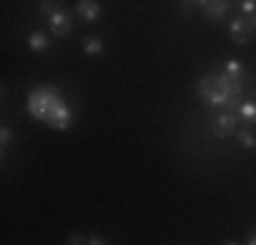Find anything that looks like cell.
Wrapping results in <instances>:
<instances>
[{"instance_id": "5", "label": "cell", "mask_w": 256, "mask_h": 245, "mask_svg": "<svg viewBox=\"0 0 256 245\" xmlns=\"http://www.w3.org/2000/svg\"><path fill=\"white\" fill-rule=\"evenodd\" d=\"M240 118H237V112H232V109H226V112H221L216 118V136L218 139H226V136H232V134L240 128Z\"/></svg>"}, {"instance_id": "6", "label": "cell", "mask_w": 256, "mask_h": 245, "mask_svg": "<svg viewBox=\"0 0 256 245\" xmlns=\"http://www.w3.org/2000/svg\"><path fill=\"white\" fill-rule=\"evenodd\" d=\"M232 6H234V0H210L207 6H202V16L210 22H221V20H226Z\"/></svg>"}, {"instance_id": "12", "label": "cell", "mask_w": 256, "mask_h": 245, "mask_svg": "<svg viewBox=\"0 0 256 245\" xmlns=\"http://www.w3.org/2000/svg\"><path fill=\"white\" fill-rule=\"evenodd\" d=\"M54 8H60L58 0H41V3H38V14H41V16H46V20L52 16V11H54Z\"/></svg>"}, {"instance_id": "10", "label": "cell", "mask_w": 256, "mask_h": 245, "mask_svg": "<svg viewBox=\"0 0 256 245\" xmlns=\"http://www.w3.org/2000/svg\"><path fill=\"white\" fill-rule=\"evenodd\" d=\"M28 46L33 49V52H50V38H46L41 30H33V33L28 36Z\"/></svg>"}, {"instance_id": "16", "label": "cell", "mask_w": 256, "mask_h": 245, "mask_svg": "<svg viewBox=\"0 0 256 245\" xmlns=\"http://www.w3.org/2000/svg\"><path fill=\"white\" fill-rule=\"evenodd\" d=\"M246 242H248V245H256V229H251V232L246 234Z\"/></svg>"}, {"instance_id": "7", "label": "cell", "mask_w": 256, "mask_h": 245, "mask_svg": "<svg viewBox=\"0 0 256 245\" xmlns=\"http://www.w3.org/2000/svg\"><path fill=\"white\" fill-rule=\"evenodd\" d=\"M237 118H240L246 126H256V101L254 98H242L240 104H237Z\"/></svg>"}, {"instance_id": "1", "label": "cell", "mask_w": 256, "mask_h": 245, "mask_svg": "<svg viewBox=\"0 0 256 245\" xmlns=\"http://www.w3.org/2000/svg\"><path fill=\"white\" fill-rule=\"evenodd\" d=\"M242 90H246V76H232V74H207L196 82V98L204 106H226L234 112L237 104L242 101Z\"/></svg>"}, {"instance_id": "9", "label": "cell", "mask_w": 256, "mask_h": 245, "mask_svg": "<svg viewBox=\"0 0 256 245\" xmlns=\"http://www.w3.org/2000/svg\"><path fill=\"white\" fill-rule=\"evenodd\" d=\"M82 52H88V54H93V58H98V54L106 52V44H104L98 36H84V38H82Z\"/></svg>"}, {"instance_id": "8", "label": "cell", "mask_w": 256, "mask_h": 245, "mask_svg": "<svg viewBox=\"0 0 256 245\" xmlns=\"http://www.w3.org/2000/svg\"><path fill=\"white\" fill-rule=\"evenodd\" d=\"M76 14L82 16V22H96L101 16V6L96 0H79L76 3Z\"/></svg>"}, {"instance_id": "3", "label": "cell", "mask_w": 256, "mask_h": 245, "mask_svg": "<svg viewBox=\"0 0 256 245\" xmlns=\"http://www.w3.org/2000/svg\"><path fill=\"white\" fill-rule=\"evenodd\" d=\"M229 33L240 46H246L251 41V36L256 33V28H254L251 16H234V20H229Z\"/></svg>"}, {"instance_id": "15", "label": "cell", "mask_w": 256, "mask_h": 245, "mask_svg": "<svg viewBox=\"0 0 256 245\" xmlns=\"http://www.w3.org/2000/svg\"><path fill=\"white\" fill-rule=\"evenodd\" d=\"M11 136H14V134H11V128H8V126L0 128V147H3V150L11 144Z\"/></svg>"}, {"instance_id": "17", "label": "cell", "mask_w": 256, "mask_h": 245, "mask_svg": "<svg viewBox=\"0 0 256 245\" xmlns=\"http://www.w3.org/2000/svg\"><path fill=\"white\" fill-rule=\"evenodd\" d=\"M188 3H194V6H199V8H202V6H207L210 0H188Z\"/></svg>"}, {"instance_id": "4", "label": "cell", "mask_w": 256, "mask_h": 245, "mask_svg": "<svg viewBox=\"0 0 256 245\" xmlns=\"http://www.w3.org/2000/svg\"><path fill=\"white\" fill-rule=\"evenodd\" d=\"M50 30L54 38H66V36H71V30H74V20H71V14L66 8H54L52 16H50Z\"/></svg>"}, {"instance_id": "11", "label": "cell", "mask_w": 256, "mask_h": 245, "mask_svg": "<svg viewBox=\"0 0 256 245\" xmlns=\"http://www.w3.org/2000/svg\"><path fill=\"white\" fill-rule=\"evenodd\" d=\"M234 139H237L242 147H248V150H251V147H256V134L251 131V126H240V128L234 131Z\"/></svg>"}, {"instance_id": "13", "label": "cell", "mask_w": 256, "mask_h": 245, "mask_svg": "<svg viewBox=\"0 0 256 245\" xmlns=\"http://www.w3.org/2000/svg\"><path fill=\"white\" fill-rule=\"evenodd\" d=\"M226 74H232V76H246V68H242L240 60H226Z\"/></svg>"}, {"instance_id": "14", "label": "cell", "mask_w": 256, "mask_h": 245, "mask_svg": "<svg viewBox=\"0 0 256 245\" xmlns=\"http://www.w3.org/2000/svg\"><path fill=\"white\" fill-rule=\"evenodd\" d=\"M237 3H240L242 16H254L256 14V0H237Z\"/></svg>"}, {"instance_id": "2", "label": "cell", "mask_w": 256, "mask_h": 245, "mask_svg": "<svg viewBox=\"0 0 256 245\" xmlns=\"http://www.w3.org/2000/svg\"><path fill=\"white\" fill-rule=\"evenodd\" d=\"M28 114L33 120L46 122L50 128H54V131H68L71 120H74L68 101H66L63 96H58L52 88H46V84L30 90V96H28Z\"/></svg>"}, {"instance_id": "18", "label": "cell", "mask_w": 256, "mask_h": 245, "mask_svg": "<svg viewBox=\"0 0 256 245\" xmlns=\"http://www.w3.org/2000/svg\"><path fill=\"white\" fill-rule=\"evenodd\" d=\"M251 22H254V28H256V14H254V16H251Z\"/></svg>"}]
</instances>
